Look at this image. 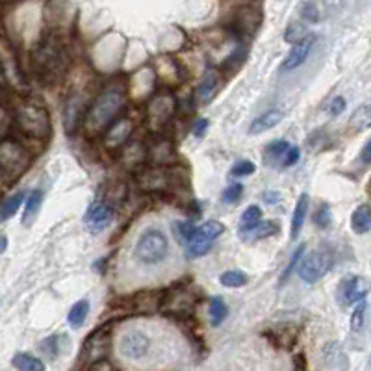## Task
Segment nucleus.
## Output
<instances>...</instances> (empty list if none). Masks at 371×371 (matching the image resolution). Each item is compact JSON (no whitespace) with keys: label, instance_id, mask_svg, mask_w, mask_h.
<instances>
[{"label":"nucleus","instance_id":"1","mask_svg":"<svg viewBox=\"0 0 371 371\" xmlns=\"http://www.w3.org/2000/svg\"><path fill=\"white\" fill-rule=\"evenodd\" d=\"M124 106V93L117 88H110L95 97L84 117V132L88 135L104 134L119 119Z\"/></svg>","mask_w":371,"mask_h":371},{"label":"nucleus","instance_id":"2","mask_svg":"<svg viewBox=\"0 0 371 371\" xmlns=\"http://www.w3.org/2000/svg\"><path fill=\"white\" fill-rule=\"evenodd\" d=\"M32 60H34V67L38 74L47 82H56V80L62 79V74L65 73V67H67L65 49L54 38L41 41L40 45L35 47Z\"/></svg>","mask_w":371,"mask_h":371},{"label":"nucleus","instance_id":"3","mask_svg":"<svg viewBox=\"0 0 371 371\" xmlns=\"http://www.w3.org/2000/svg\"><path fill=\"white\" fill-rule=\"evenodd\" d=\"M15 121L23 134L34 140H47L51 135V115L38 102H23L15 108Z\"/></svg>","mask_w":371,"mask_h":371},{"label":"nucleus","instance_id":"4","mask_svg":"<svg viewBox=\"0 0 371 371\" xmlns=\"http://www.w3.org/2000/svg\"><path fill=\"white\" fill-rule=\"evenodd\" d=\"M169 254L167 236L158 229H149L140 236L134 247V256L145 265L162 264Z\"/></svg>","mask_w":371,"mask_h":371},{"label":"nucleus","instance_id":"5","mask_svg":"<svg viewBox=\"0 0 371 371\" xmlns=\"http://www.w3.org/2000/svg\"><path fill=\"white\" fill-rule=\"evenodd\" d=\"M225 232V225L221 221H206L204 225L197 226L190 242L186 243V254L188 258H201L212 249L214 240Z\"/></svg>","mask_w":371,"mask_h":371},{"label":"nucleus","instance_id":"6","mask_svg":"<svg viewBox=\"0 0 371 371\" xmlns=\"http://www.w3.org/2000/svg\"><path fill=\"white\" fill-rule=\"evenodd\" d=\"M332 267V253L329 249H315L308 256H304L303 262L299 264L297 273L301 281L306 284H315L331 271Z\"/></svg>","mask_w":371,"mask_h":371},{"label":"nucleus","instance_id":"7","mask_svg":"<svg viewBox=\"0 0 371 371\" xmlns=\"http://www.w3.org/2000/svg\"><path fill=\"white\" fill-rule=\"evenodd\" d=\"M30 154L21 143L13 140L0 141V171L8 176H17L28 167Z\"/></svg>","mask_w":371,"mask_h":371},{"label":"nucleus","instance_id":"8","mask_svg":"<svg viewBox=\"0 0 371 371\" xmlns=\"http://www.w3.org/2000/svg\"><path fill=\"white\" fill-rule=\"evenodd\" d=\"M110 327H101L95 332H91L88 340L84 342L82 349V358L88 360L90 364L106 360V354L110 351Z\"/></svg>","mask_w":371,"mask_h":371},{"label":"nucleus","instance_id":"9","mask_svg":"<svg viewBox=\"0 0 371 371\" xmlns=\"http://www.w3.org/2000/svg\"><path fill=\"white\" fill-rule=\"evenodd\" d=\"M119 349L124 358L129 360H141L145 358L151 351V338L141 331H129L124 332L119 342Z\"/></svg>","mask_w":371,"mask_h":371},{"label":"nucleus","instance_id":"10","mask_svg":"<svg viewBox=\"0 0 371 371\" xmlns=\"http://www.w3.org/2000/svg\"><path fill=\"white\" fill-rule=\"evenodd\" d=\"M174 110H176V101L173 95H169V93L156 95L149 104V121L152 126L162 129L171 121Z\"/></svg>","mask_w":371,"mask_h":371},{"label":"nucleus","instance_id":"11","mask_svg":"<svg viewBox=\"0 0 371 371\" xmlns=\"http://www.w3.org/2000/svg\"><path fill=\"white\" fill-rule=\"evenodd\" d=\"M113 221V210L110 204L106 203H93L88 208L84 215V223L88 226L90 234L97 236L102 231H106L108 226L112 225Z\"/></svg>","mask_w":371,"mask_h":371},{"label":"nucleus","instance_id":"12","mask_svg":"<svg viewBox=\"0 0 371 371\" xmlns=\"http://www.w3.org/2000/svg\"><path fill=\"white\" fill-rule=\"evenodd\" d=\"M368 295V282L362 277H347L340 282L338 288V301L343 306L349 304H358L360 301H364Z\"/></svg>","mask_w":371,"mask_h":371},{"label":"nucleus","instance_id":"13","mask_svg":"<svg viewBox=\"0 0 371 371\" xmlns=\"http://www.w3.org/2000/svg\"><path fill=\"white\" fill-rule=\"evenodd\" d=\"M132 130H134V124H132L130 119H117L104 132V145H106V149H110V151L121 149L129 141L130 135H132Z\"/></svg>","mask_w":371,"mask_h":371},{"label":"nucleus","instance_id":"14","mask_svg":"<svg viewBox=\"0 0 371 371\" xmlns=\"http://www.w3.org/2000/svg\"><path fill=\"white\" fill-rule=\"evenodd\" d=\"M315 45V35L310 34L306 40H303L297 45H293V49L290 51V54L286 56L284 63H282V71H293V69L301 67L306 58L310 56V52L314 49Z\"/></svg>","mask_w":371,"mask_h":371},{"label":"nucleus","instance_id":"15","mask_svg":"<svg viewBox=\"0 0 371 371\" xmlns=\"http://www.w3.org/2000/svg\"><path fill=\"white\" fill-rule=\"evenodd\" d=\"M90 108V106H88ZM85 108V101L82 93H74L65 101V108H63V117H65V126L69 132H73V129L79 124L82 113H88Z\"/></svg>","mask_w":371,"mask_h":371},{"label":"nucleus","instance_id":"16","mask_svg":"<svg viewBox=\"0 0 371 371\" xmlns=\"http://www.w3.org/2000/svg\"><path fill=\"white\" fill-rule=\"evenodd\" d=\"M221 90V74L217 71H208V73H204V76L199 82L197 88V97L201 99V102L204 104H208L212 102L215 95H217V91Z\"/></svg>","mask_w":371,"mask_h":371},{"label":"nucleus","instance_id":"17","mask_svg":"<svg viewBox=\"0 0 371 371\" xmlns=\"http://www.w3.org/2000/svg\"><path fill=\"white\" fill-rule=\"evenodd\" d=\"M282 119H284V113H282L281 110H275V108H273V110H267V112L258 115V117L251 123V126H249V134L251 135L264 134L267 130L279 126V124L282 123Z\"/></svg>","mask_w":371,"mask_h":371},{"label":"nucleus","instance_id":"18","mask_svg":"<svg viewBox=\"0 0 371 371\" xmlns=\"http://www.w3.org/2000/svg\"><path fill=\"white\" fill-rule=\"evenodd\" d=\"M308 206H310V197L306 193H303V195L297 199L295 208H293L292 229H290V238H292V240H297L301 231H303L304 220H306V214H308Z\"/></svg>","mask_w":371,"mask_h":371},{"label":"nucleus","instance_id":"19","mask_svg":"<svg viewBox=\"0 0 371 371\" xmlns=\"http://www.w3.org/2000/svg\"><path fill=\"white\" fill-rule=\"evenodd\" d=\"M258 26V13L253 8H243L240 15L234 19V28L238 30V34H253Z\"/></svg>","mask_w":371,"mask_h":371},{"label":"nucleus","instance_id":"20","mask_svg":"<svg viewBox=\"0 0 371 371\" xmlns=\"http://www.w3.org/2000/svg\"><path fill=\"white\" fill-rule=\"evenodd\" d=\"M351 226L354 234H365L371 231V206L360 204L351 215Z\"/></svg>","mask_w":371,"mask_h":371},{"label":"nucleus","instance_id":"21","mask_svg":"<svg viewBox=\"0 0 371 371\" xmlns=\"http://www.w3.org/2000/svg\"><path fill=\"white\" fill-rule=\"evenodd\" d=\"M41 204H43V192L41 190H34L30 193V197L26 199V206H24L23 212V225L30 226L35 221L38 214H40Z\"/></svg>","mask_w":371,"mask_h":371},{"label":"nucleus","instance_id":"22","mask_svg":"<svg viewBox=\"0 0 371 371\" xmlns=\"http://www.w3.org/2000/svg\"><path fill=\"white\" fill-rule=\"evenodd\" d=\"M349 129L353 132H364L371 129V104L356 108L353 115L349 117Z\"/></svg>","mask_w":371,"mask_h":371},{"label":"nucleus","instance_id":"23","mask_svg":"<svg viewBox=\"0 0 371 371\" xmlns=\"http://www.w3.org/2000/svg\"><path fill=\"white\" fill-rule=\"evenodd\" d=\"M279 232V223L277 221H260L258 225H254L251 231L242 232L240 236L243 240H264V238L275 236Z\"/></svg>","mask_w":371,"mask_h":371},{"label":"nucleus","instance_id":"24","mask_svg":"<svg viewBox=\"0 0 371 371\" xmlns=\"http://www.w3.org/2000/svg\"><path fill=\"white\" fill-rule=\"evenodd\" d=\"M63 342H67V336H65V334H52V336L45 338V340L40 343L41 353L45 354L49 360H56L58 356L63 353Z\"/></svg>","mask_w":371,"mask_h":371},{"label":"nucleus","instance_id":"25","mask_svg":"<svg viewBox=\"0 0 371 371\" xmlns=\"http://www.w3.org/2000/svg\"><path fill=\"white\" fill-rule=\"evenodd\" d=\"M12 364L17 371H45L43 360H40L38 356L28 353H17L13 356Z\"/></svg>","mask_w":371,"mask_h":371},{"label":"nucleus","instance_id":"26","mask_svg":"<svg viewBox=\"0 0 371 371\" xmlns=\"http://www.w3.org/2000/svg\"><path fill=\"white\" fill-rule=\"evenodd\" d=\"M88 315H90V303L85 299H82L79 303H74L73 308L69 310V325L73 327V329H80L85 323V320H88Z\"/></svg>","mask_w":371,"mask_h":371},{"label":"nucleus","instance_id":"27","mask_svg":"<svg viewBox=\"0 0 371 371\" xmlns=\"http://www.w3.org/2000/svg\"><path fill=\"white\" fill-rule=\"evenodd\" d=\"M23 201H24V192L13 193L12 197L4 199V201L0 203V221L12 220L13 215H15V212L21 208Z\"/></svg>","mask_w":371,"mask_h":371},{"label":"nucleus","instance_id":"28","mask_svg":"<svg viewBox=\"0 0 371 371\" xmlns=\"http://www.w3.org/2000/svg\"><path fill=\"white\" fill-rule=\"evenodd\" d=\"M210 323L212 327H220L223 321L226 320V314H229V308H226L225 301L220 295H215V297L210 299Z\"/></svg>","mask_w":371,"mask_h":371},{"label":"nucleus","instance_id":"29","mask_svg":"<svg viewBox=\"0 0 371 371\" xmlns=\"http://www.w3.org/2000/svg\"><path fill=\"white\" fill-rule=\"evenodd\" d=\"M260 221H262V208L256 206V204L247 206L245 212L242 214V217H240V234L251 231L254 225H258Z\"/></svg>","mask_w":371,"mask_h":371},{"label":"nucleus","instance_id":"30","mask_svg":"<svg viewBox=\"0 0 371 371\" xmlns=\"http://www.w3.org/2000/svg\"><path fill=\"white\" fill-rule=\"evenodd\" d=\"M220 282L221 286L225 288H242L245 286L249 282V277L243 273V271H238V270H231V271H225V273H221L220 277Z\"/></svg>","mask_w":371,"mask_h":371},{"label":"nucleus","instance_id":"31","mask_svg":"<svg viewBox=\"0 0 371 371\" xmlns=\"http://www.w3.org/2000/svg\"><path fill=\"white\" fill-rule=\"evenodd\" d=\"M195 229H197V226H193L190 221H176V223H174L173 231H174L176 240L180 242V245H184L186 247V243L192 240Z\"/></svg>","mask_w":371,"mask_h":371},{"label":"nucleus","instance_id":"32","mask_svg":"<svg viewBox=\"0 0 371 371\" xmlns=\"http://www.w3.org/2000/svg\"><path fill=\"white\" fill-rule=\"evenodd\" d=\"M290 147L292 145H290V143H288V141H284V140L273 141V143H270V145L265 147V160H270V158H271V162L282 160Z\"/></svg>","mask_w":371,"mask_h":371},{"label":"nucleus","instance_id":"33","mask_svg":"<svg viewBox=\"0 0 371 371\" xmlns=\"http://www.w3.org/2000/svg\"><path fill=\"white\" fill-rule=\"evenodd\" d=\"M243 195V184L242 182H232L225 188L223 192V203L225 204H236Z\"/></svg>","mask_w":371,"mask_h":371},{"label":"nucleus","instance_id":"34","mask_svg":"<svg viewBox=\"0 0 371 371\" xmlns=\"http://www.w3.org/2000/svg\"><path fill=\"white\" fill-rule=\"evenodd\" d=\"M254 171H256V165H254L251 160H240V162H236L232 165L231 174L234 179H245L249 174H253Z\"/></svg>","mask_w":371,"mask_h":371},{"label":"nucleus","instance_id":"35","mask_svg":"<svg viewBox=\"0 0 371 371\" xmlns=\"http://www.w3.org/2000/svg\"><path fill=\"white\" fill-rule=\"evenodd\" d=\"M308 35L310 34L306 32L304 26H301V24H292V26L284 32V40H286L288 43H292V45H297V43H301L303 40H306Z\"/></svg>","mask_w":371,"mask_h":371},{"label":"nucleus","instance_id":"36","mask_svg":"<svg viewBox=\"0 0 371 371\" xmlns=\"http://www.w3.org/2000/svg\"><path fill=\"white\" fill-rule=\"evenodd\" d=\"M365 310H368V303H365L364 299V301H360V303L356 304V308H354L353 315H351V331L358 332L360 329H362L365 320Z\"/></svg>","mask_w":371,"mask_h":371},{"label":"nucleus","instance_id":"37","mask_svg":"<svg viewBox=\"0 0 371 371\" xmlns=\"http://www.w3.org/2000/svg\"><path fill=\"white\" fill-rule=\"evenodd\" d=\"M314 223L320 229H329L332 223V212L329 208V204H321V208L315 212L314 215Z\"/></svg>","mask_w":371,"mask_h":371},{"label":"nucleus","instance_id":"38","mask_svg":"<svg viewBox=\"0 0 371 371\" xmlns=\"http://www.w3.org/2000/svg\"><path fill=\"white\" fill-rule=\"evenodd\" d=\"M304 249H306V247H304L303 243H301V245H299V247L295 249V251H293L292 258H290V264H288V267H286V270H284V273H282V275H281V281H279V282H281V284L284 281H286L288 277L292 275V271L295 270V267H299L297 262H299V260H301V256H303V254H304Z\"/></svg>","mask_w":371,"mask_h":371},{"label":"nucleus","instance_id":"39","mask_svg":"<svg viewBox=\"0 0 371 371\" xmlns=\"http://www.w3.org/2000/svg\"><path fill=\"white\" fill-rule=\"evenodd\" d=\"M345 106H347V102H345V99H343V97H334V99L329 102L327 112H329V115H332V117H338L340 113H343Z\"/></svg>","mask_w":371,"mask_h":371},{"label":"nucleus","instance_id":"40","mask_svg":"<svg viewBox=\"0 0 371 371\" xmlns=\"http://www.w3.org/2000/svg\"><path fill=\"white\" fill-rule=\"evenodd\" d=\"M299 156H301V152H299L297 147H290L288 149V152L284 154V158H282V167H292V165H295L299 160Z\"/></svg>","mask_w":371,"mask_h":371},{"label":"nucleus","instance_id":"41","mask_svg":"<svg viewBox=\"0 0 371 371\" xmlns=\"http://www.w3.org/2000/svg\"><path fill=\"white\" fill-rule=\"evenodd\" d=\"M301 15H303V19L310 21V23H315V21H320V12H318V8H315L314 4H304Z\"/></svg>","mask_w":371,"mask_h":371},{"label":"nucleus","instance_id":"42","mask_svg":"<svg viewBox=\"0 0 371 371\" xmlns=\"http://www.w3.org/2000/svg\"><path fill=\"white\" fill-rule=\"evenodd\" d=\"M208 126H210L208 119H199L197 123H195V126H193V135H195V138H203V135L206 134Z\"/></svg>","mask_w":371,"mask_h":371},{"label":"nucleus","instance_id":"43","mask_svg":"<svg viewBox=\"0 0 371 371\" xmlns=\"http://www.w3.org/2000/svg\"><path fill=\"white\" fill-rule=\"evenodd\" d=\"M360 156H362V162L371 163V141L365 143V147L362 149V154H360Z\"/></svg>","mask_w":371,"mask_h":371},{"label":"nucleus","instance_id":"44","mask_svg":"<svg viewBox=\"0 0 371 371\" xmlns=\"http://www.w3.org/2000/svg\"><path fill=\"white\" fill-rule=\"evenodd\" d=\"M264 201L265 203H270V204H275V203H279V201H281V195H279V193H270V192H265L264 193Z\"/></svg>","mask_w":371,"mask_h":371},{"label":"nucleus","instance_id":"45","mask_svg":"<svg viewBox=\"0 0 371 371\" xmlns=\"http://www.w3.org/2000/svg\"><path fill=\"white\" fill-rule=\"evenodd\" d=\"M8 249V238L4 234H0V254Z\"/></svg>","mask_w":371,"mask_h":371}]
</instances>
